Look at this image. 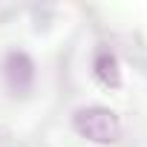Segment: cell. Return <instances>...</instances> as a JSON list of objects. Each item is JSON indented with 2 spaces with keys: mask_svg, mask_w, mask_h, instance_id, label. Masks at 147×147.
I'll use <instances>...</instances> for the list:
<instances>
[{
  "mask_svg": "<svg viewBox=\"0 0 147 147\" xmlns=\"http://www.w3.org/2000/svg\"><path fill=\"white\" fill-rule=\"evenodd\" d=\"M72 127H75V133L81 138H87L92 144H101V147H110V144L121 141V118L110 107H101V104L75 110Z\"/></svg>",
  "mask_w": 147,
  "mask_h": 147,
  "instance_id": "6da1fadb",
  "label": "cell"
},
{
  "mask_svg": "<svg viewBox=\"0 0 147 147\" xmlns=\"http://www.w3.org/2000/svg\"><path fill=\"white\" fill-rule=\"evenodd\" d=\"M3 75L12 92H29V87L35 84V61L26 52H9L6 63H3Z\"/></svg>",
  "mask_w": 147,
  "mask_h": 147,
  "instance_id": "7a4b0ae2",
  "label": "cell"
},
{
  "mask_svg": "<svg viewBox=\"0 0 147 147\" xmlns=\"http://www.w3.org/2000/svg\"><path fill=\"white\" fill-rule=\"evenodd\" d=\"M92 72H95V78L107 90H118L121 87V63H118V55L115 52L98 49L95 58H92Z\"/></svg>",
  "mask_w": 147,
  "mask_h": 147,
  "instance_id": "3957f363",
  "label": "cell"
}]
</instances>
